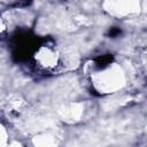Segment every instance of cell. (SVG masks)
<instances>
[{
  "label": "cell",
  "instance_id": "cell-1",
  "mask_svg": "<svg viewBox=\"0 0 147 147\" xmlns=\"http://www.w3.org/2000/svg\"><path fill=\"white\" fill-rule=\"evenodd\" d=\"M111 60H113V56H111L110 54H106V55H102V56L98 57V59L95 60V63H96V67L103 68V67H106L107 64H109V63L111 62Z\"/></svg>",
  "mask_w": 147,
  "mask_h": 147
},
{
  "label": "cell",
  "instance_id": "cell-2",
  "mask_svg": "<svg viewBox=\"0 0 147 147\" xmlns=\"http://www.w3.org/2000/svg\"><path fill=\"white\" fill-rule=\"evenodd\" d=\"M118 34H121V29H119V28H111V29H110V31H109V36H110V37L115 38V37H117Z\"/></svg>",
  "mask_w": 147,
  "mask_h": 147
}]
</instances>
